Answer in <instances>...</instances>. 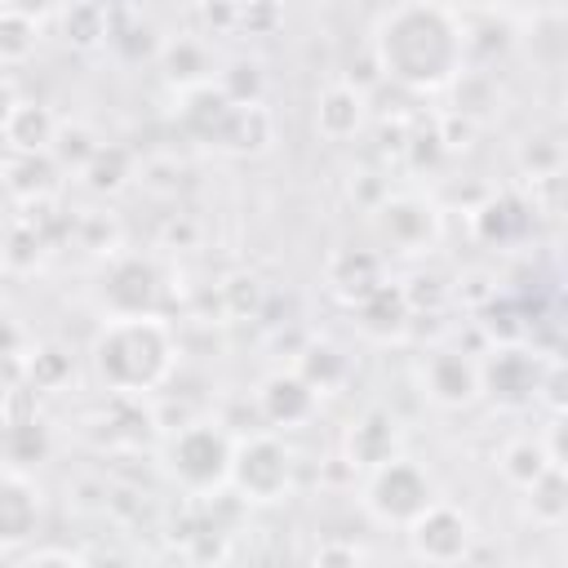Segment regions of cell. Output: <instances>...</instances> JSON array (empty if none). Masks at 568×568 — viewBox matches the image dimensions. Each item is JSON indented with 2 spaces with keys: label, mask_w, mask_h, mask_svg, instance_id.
Returning a JSON list of instances; mask_svg holds the SVG:
<instances>
[{
  "label": "cell",
  "mask_w": 568,
  "mask_h": 568,
  "mask_svg": "<svg viewBox=\"0 0 568 568\" xmlns=\"http://www.w3.org/2000/svg\"><path fill=\"white\" fill-rule=\"evenodd\" d=\"M382 62L395 80L439 84L457 62V31L439 9L404 4L382 22Z\"/></svg>",
  "instance_id": "6da1fadb"
},
{
  "label": "cell",
  "mask_w": 568,
  "mask_h": 568,
  "mask_svg": "<svg viewBox=\"0 0 568 568\" xmlns=\"http://www.w3.org/2000/svg\"><path fill=\"white\" fill-rule=\"evenodd\" d=\"M169 364V342L164 328L129 315L120 324H111L98 337V368L102 377H111L115 386L133 390V386H151Z\"/></svg>",
  "instance_id": "7a4b0ae2"
},
{
  "label": "cell",
  "mask_w": 568,
  "mask_h": 568,
  "mask_svg": "<svg viewBox=\"0 0 568 568\" xmlns=\"http://www.w3.org/2000/svg\"><path fill=\"white\" fill-rule=\"evenodd\" d=\"M169 470L186 488L204 493V488H213L231 475V448L213 426H191L169 444Z\"/></svg>",
  "instance_id": "3957f363"
},
{
  "label": "cell",
  "mask_w": 568,
  "mask_h": 568,
  "mask_svg": "<svg viewBox=\"0 0 568 568\" xmlns=\"http://www.w3.org/2000/svg\"><path fill=\"white\" fill-rule=\"evenodd\" d=\"M430 479L413 466V462H377V475L368 484V506L382 515V519H395V524H413L426 506H430Z\"/></svg>",
  "instance_id": "277c9868"
},
{
  "label": "cell",
  "mask_w": 568,
  "mask_h": 568,
  "mask_svg": "<svg viewBox=\"0 0 568 568\" xmlns=\"http://www.w3.org/2000/svg\"><path fill=\"white\" fill-rule=\"evenodd\" d=\"M231 475L253 501H271L288 484V453L275 439H253L240 453H231Z\"/></svg>",
  "instance_id": "5b68a950"
},
{
  "label": "cell",
  "mask_w": 568,
  "mask_h": 568,
  "mask_svg": "<svg viewBox=\"0 0 568 568\" xmlns=\"http://www.w3.org/2000/svg\"><path fill=\"white\" fill-rule=\"evenodd\" d=\"M408 528H413V546H417L422 559H457V555H466L470 524H466V515H457L453 506L430 501Z\"/></svg>",
  "instance_id": "8992f818"
},
{
  "label": "cell",
  "mask_w": 568,
  "mask_h": 568,
  "mask_svg": "<svg viewBox=\"0 0 568 568\" xmlns=\"http://www.w3.org/2000/svg\"><path fill=\"white\" fill-rule=\"evenodd\" d=\"M40 510H36V497L22 479H0V541H22L31 537Z\"/></svg>",
  "instance_id": "52a82bcc"
},
{
  "label": "cell",
  "mask_w": 568,
  "mask_h": 568,
  "mask_svg": "<svg viewBox=\"0 0 568 568\" xmlns=\"http://www.w3.org/2000/svg\"><path fill=\"white\" fill-rule=\"evenodd\" d=\"M426 382H430V395H435L439 404H462V399L475 395V368L462 364V355H448V351H439V355L430 359Z\"/></svg>",
  "instance_id": "ba28073f"
}]
</instances>
